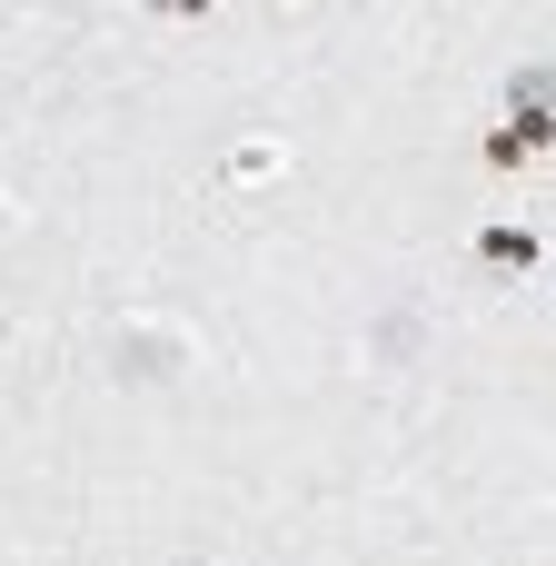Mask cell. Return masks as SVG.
<instances>
[{
  "label": "cell",
  "mask_w": 556,
  "mask_h": 566,
  "mask_svg": "<svg viewBox=\"0 0 556 566\" xmlns=\"http://www.w3.org/2000/svg\"><path fill=\"white\" fill-rule=\"evenodd\" d=\"M556 149V109H507L497 129H487V169H527V159H547Z\"/></svg>",
  "instance_id": "cell-1"
},
{
  "label": "cell",
  "mask_w": 556,
  "mask_h": 566,
  "mask_svg": "<svg viewBox=\"0 0 556 566\" xmlns=\"http://www.w3.org/2000/svg\"><path fill=\"white\" fill-rule=\"evenodd\" d=\"M537 259H547V239H537V229H517V219H487V229H478V269H497V279H527Z\"/></svg>",
  "instance_id": "cell-2"
},
{
  "label": "cell",
  "mask_w": 556,
  "mask_h": 566,
  "mask_svg": "<svg viewBox=\"0 0 556 566\" xmlns=\"http://www.w3.org/2000/svg\"><path fill=\"white\" fill-rule=\"evenodd\" d=\"M179 358H189L179 328H119V378H169Z\"/></svg>",
  "instance_id": "cell-3"
},
{
  "label": "cell",
  "mask_w": 556,
  "mask_h": 566,
  "mask_svg": "<svg viewBox=\"0 0 556 566\" xmlns=\"http://www.w3.org/2000/svg\"><path fill=\"white\" fill-rule=\"evenodd\" d=\"M507 109H556V70H517L507 80Z\"/></svg>",
  "instance_id": "cell-4"
},
{
  "label": "cell",
  "mask_w": 556,
  "mask_h": 566,
  "mask_svg": "<svg viewBox=\"0 0 556 566\" xmlns=\"http://www.w3.org/2000/svg\"><path fill=\"white\" fill-rule=\"evenodd\" d=\"M149 20H209V0H139Z\"/></svg>",
  "instance_id": "cell-5"
}]
</instances>
